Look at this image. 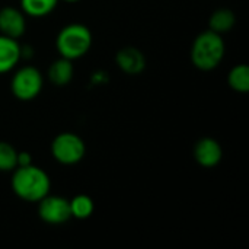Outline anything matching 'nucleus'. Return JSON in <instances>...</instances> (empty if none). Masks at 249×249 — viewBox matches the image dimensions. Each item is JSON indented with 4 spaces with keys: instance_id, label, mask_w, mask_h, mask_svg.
Segmentation results:
<instances>
[{
    "instance_id": "obj_1",
    "label": "nucleus",
    "mask_w": 249,
    "mask_h": 249,
    "mask_svg": "<svg viewBox=\"0 0 249 249\" xmlns=\"http://www.w3.org/2000/svg\"><path fill=\"white\" fill-rule=\"evenodd\" d=\"M12 191L16 197L26 203H38L51 191V179L48 174L31 163L26 166H18L12 171L10 179Z\"/></svg>"
},
{
    "instance_id": "obj_2",
    "label": "nucleus",
    "mask_w": 249,
    "mask_h": 249,
    "mask_svg": "<svg viewBox=\"0 0 249 249\" xmlns=\"http://www.w3.org/2000/svg\"><path fill=\"white\" fill-rule=\"evenodd\" d=\"M226 54V44L220 34L210 29L198 34L191 45V63L201 71H212L220 66Z\"/></svg>"
},
{
    "instance_id": "obj_3",
    "label": "nucleus",
    "mask_w": 249,
    "mask_h": 249,
    "mask_svg": "<svg viewBox=\"0 0 249 249\" xmlns=\"http://www.w3.org/2000/svg\"><path fill=\"white\" fill-rule=\"evenodd\" d=\"M92 32L83 23H69L60 29L55 38V48L60 57L71 61L86 55L92 47Z\"/></svg>"
},
{
    "instance_id": "obj_4",
    "label": "nucleus",
    "mask_w": 249,
    "mask_h": 249,
    "mask_svg": "<svg viewBox=\"0 0 249 249\" xmlns=\"http://www.w3.org/2000/svg\"><path fill=\"white\" fill-rule=\"evenodd\" d=\"M42 89H44V74L35 66L19 67L12 76L10 80L12 95L22 102H28L38 98Z\"/></svg>"
},
{
    "instance_id": "obj_5",
    "label": "nucleus",
    "mask_w": 249,
    "mask_h": 249,
    "mask_svg": "<svg viewBox=\"0 0 249 249\" xmlns=\"http://www.w3.org/2000/svg\"><path fill=\"white\" fill-rule=\"evenodd\" d=\"M51 155L55 162L64 166L77 165L86 155V144L80 136L71 131L57 134L51 142Z\"/></svg>"
},
{
    "instance_id": "obj_6",
    "label": "nucleus",
    "mask_w": 249,
    "mask_h": 249,
    "mask_svg": "<svg viewBox=\"0 0 249 249\" xmlns=\"http://www.w3.org/2000/svg\"><path fill=\"white\" fill-rule=\"evenodd\" d=\"M38 216L44 223L51 226L67 223L71 219L69 200L61 196L47 194L38 201Z\"/></svg>"
},
{
    "instance_id": "obj_7",
    "label": "nucleus",
    "mask_w": 249,
    "mask_h": 249,
    "mask_svg": "<svg viewBox=\"0 0 249 249\" xmlns=\"http://www.w3.org/2000/svg\"><path fill=\"white\" fill-rule=\"evenodd\" d=\"M193 155H194L196 162L201 168L212 169V168H216L222 162L223 149H222L220 143L216 139H213V137H201L194 144Z\"/></svg>"
},
{
    "instance_id": "obj_8",
    "label": "nucleus",
    "mask_w": 249,
    "mask_h": 249,
    "mask_svg": "<svg viewBox=\"0 0 249 249\" xmlns=\"http://www.w3.org/2000/svg\"><path fill=\"white\" fill-rule=\"evenodd\" d=\"M115 63H117V67L123 73H125L128 76H139L144 71L147 60L142 50L128 45V47H123L117 51Z\"/></svg>"
},
{
    "instance_id": "obj_9",
    "label": "nucleus",
    "mask_w": 249,
    "mask_h": 249,
    "mask_svg": "<svg viewBox=\"0 0 249 249\" xmlns=\"http://www.w3.org/2000/svg\"><path fill=\"white\" fill-rule=\"evenodd\" d=\"M26 31V15L15 7L4 6L0 9V34L19 39Z\"/></svg>"
},
{
    "instance_id": "obj_10",
    "label": "nucleus",
    "mask_w": 249,
    "mask_h": 249,
    "mask_svg": "<svg viewBox=\"0 0 249 249\" xmlns=\"http://www.w3.org/2000/svg\"><path fill=\"white\" fill-rule=\"evenodd\" d=\"M20 60L22 55L19 41L0 34V74L15 70Z\"/></svg>"
},
{
    "instance_id": "obj_11",
    "label": "nucleus",
    "mask_w": 249,
    "mask_h": 249,
    "mask_svg": "<svg viewBox=\"0 0 249 249\" xmlns=\"http://www.w3.org/2000/svg\"><path fill=\"white\" fill-rule=\"evenodd\" d=\"M73 76H74L73 61L64 57H58L57 60H54L47 70L48 80L57 88L67 86L73 80Z\"/></svg>"
},
{
    "instance_id": "obj_12",
    "label": "nucleus",
    "mask_w": 249,
    "mask_h": 249,
    "mask_svg": "<svg viewBox=\"0 0 249 249\" xmlns=\"http://www.w3.org/2000/svg\"><path fill=\"white\" fill-rule=\"evenodd\" d=\"M236 25V15L229 7L216 9L209 18V29L220 35L231 32Z\"/></svg>"
},
{
    "instance_id": "obj_13",
    "label": "nucleus",
    "mask_w": 249,
    "mask_h": 249,
    "mask_svg": "<svg viewBox=\"0 0 249 249\" xmlns=\"http://www.w3.org/2000/svg\"><path fill=\"white\" fill-rule=\"evenodd\" d=\"M60 0H20V10L29 18H45L53 13Z\"/></svg>"
},
{
    "instance_id": "obj_14",
    "label": "nucleus",
    "mask_w": 249,
    "mask_h": 249,
    "mask_svg": "<svg viewBox=\"0 0 249 249\" xmlns=\"http://www.w3.org/2000/svg\"><path fill=\"white\" fill-rule=\"evenodd\" d=\"M69 204H70L71 217H74L77 220H86L95 212V203L86 194H77L76 197L69 200Z\"/></svg>"
},
{
    "instance_id": "obj_15",
    "label": "nucleus",
    "mask_w": 249,
    "mask_h": 249,
    "mask_svg": "<svg viewBox=\"0 0 249 249\" xmlns=\"http://www.w3.org/2000/svg\"><path fill=\"white\" fill-rule=\"evenodd\" d=\"M228 83L231 89L238 93H247L249 90V67L247 64H236L228 74Z\"/></svg>"
},
{
    "instance_id": "obj_16",
    "label": "nucleus",
    "mask_w": 249,
    "mask_h": 249,
    "mask_svg": "<svg viewBox=\"0 0 249 249\" xmlns=\"http://www.w3.org/2000/svg\"><path fill=\"white\" fill-rule=\"evenodd\" d=\"M18 152L13 144L0 140V172H12L18 166Z\"/></svg>"
},
{
    "instance_id": "obj_17",
    "label": "nucleus",
    "mask_w": 249,
    "mask_h": 249,
    "mask_svg": "<svg viewBox=\"0 0 249 249\" xmlns=\"http://www.w3.org/2000/svg\"><path fill=\"white\" fill-rule=\"evenodd\" d=\"M31 163H32L31 153H28V152H18V166H26V165H31Z\"/></svg>"
},
{
    "instance_id": "obj_18",
    "label": "nucleus",
    "mask_w": 249,
    "mask_h": 249,
    "mask_svg": "<svg viewBox=\"0 0 249 249\" xmlns=\"http://www.w3.org/2000/svg\"><path fill=\"white\" fill-rule=\"evenodd\" d=\"M63 1H66V3H77L80 0H63Z\"/></svg>"
}]
</instances>
